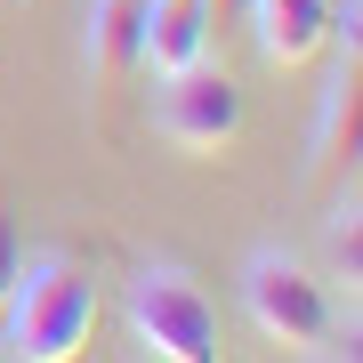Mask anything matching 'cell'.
Returning a JSON list of instances; mask_svg holds the SVG:
<instances>
[{
  "label": "cell",
  "mask_w": 363,
  "mask_h": 363,
  "mask_svg": "<svg viewBox=\"0 0 363 363\" xmlns=\"http://www.w3.org/2000/svg\"><path fill=\"white\" fill-rule=\"evenodd\" d=\"M81 57H89V97H97V113H105V105L145 73V0H89Z\"/></svg>",
  "instance_id": "5b68a950"
},
{
  "label": "cell",
  "mask_w": 363,
  "mask_h": 363,
  "mask_svg": "<svg viewBox=\"0 0 363 363\" xmlns=\"http://www.w3.org/2000/svg\"><path fill=\"white\" fill-rule=\"evenodd\" d=\"M16 267H25V242H16V218H9V210H0V298H9Z\"/></svg>",
  "instance_id": "30bf717a"
},
{
  "label": "cell",
  "mask_w": 363,
  "mask_h": 363,
  "mask_svg": "<svg viewBox=\"0 0 363 363\" xmlns=\"http://www.w3.org/2000/svg\"><path fill=\"white\" fill-rule=\"evenodd\" d=\"M154 130H162L169 145H178V154L218 162L226 145L242 138V89H234L226 73H210V57H202V65H186V73H162Z\"/></svg>",
  "instance_id": "277c9868"
},
{
  "label": "cell",
  "mask_w": 363,
  "mask_h": 363,
  "mask_svg": "<svg viewBox=\"0 0 363 363\" xmlns=\"http://www.w3.org/2000/svg\"><path fill=\"white\" fill-rule=\"evenodd\" d=\"M323 283H363V202H355V186L331 202V218H323Z\"/></svg>",
  "instance_id": "9c48e42d"
},
{
  "label": "cell",
  "mask_w": 363,
  "mask_h": 363,
  "mask_svg": "<svg viewBox=\"0 0 363 363\" xmlns=\"http://www.w3.org/2000/svg\"><path fill=\"white\" fill-rule=\"evenodd\" d=\"M242 315L259 323L274 347L298 355H339V315H331V283L291 250H250L242 267Z\"/></svg>",
  "instance_id": "7a4b0ae2"
},
{
  "label": "cell",
  "mask_w": 363,
  "mask_h": 363,
  "mask_svg": "<svg viewBox=\"0 0 363 363\" xmlns=\"http://www.w3.org/2000/svg\"><path fill=\"white\" fill-rule=\"evenodd\" d=\"M218 40V9L210 0H145V73H186Z\"/></svg>",
  "instance_id": "8992f818"
},
{
  "label": "cell",
  "mask_w": 363,
  "mask_h": 363,
  "mask_svg": "<svg viewBox=\"0 0 363 363\" xmlns=\"http://www.w3.org/2000/svg\"><path fill=\"white\" fill-rule=\"evenodd\" d=\"M355 138H363V81L355 65H339L323 89V113H315V138H307V178H331L339 162H355Z\"/></svg>",
  "instance_id": "ba28073f"
},
{
  "label": "cell",
  "mask_w": 363,
  "mask_h": 363,
  "mask_svg": "<svg viewBox=\"0 0 363 363\" xmlns=\"http://www.w3.org/2000/svg\"><path fill=\"white\" fill-rule=\"evenodd\" d=\"M250 16H259V57L274 73L307 65V57H323V33H331V0H250Z\"/></svg>",
  "instance_id": "52a82bcc"
},
{
  "label": "cell",
  "mask_w": 363,
  "mask_h": 363,
  "mask_svg": "<svg viewBox=\"0 0 363 363\" xmlns=\"http://www.w3.org/2000/svg\"><path fill=\"white\" fill-rule=\"evenodd\" d=\"M9 355L16 363H73L97 331V274L65 259V250H40L16 267L9 283Z\"/></svg>",
  "instance_id": "6da1fadb"
},
{
  "label": "cell",
  "mask_w": 363,
  "mask_h": 363,
  "mask_svg": "<svg viewBox=\"0 0 363 363\" xmlns=\"http://www.w3.org/2000/svg\"><path fill=\"white\" fill-rule=\"evenodd\" d=\"M130 331L162 363H218V307L186 267H138L130 274Z\"/></svg>",
  "instance_id": "3957f363"
}]
</instances>
